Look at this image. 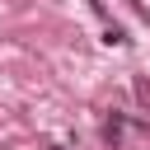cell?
<instances>
[{
  "mask_svg": "<svg viewBox=\"0 0 150 150\" xmlns=\"http://www.w3.org/2000/svg\"><path fill=\"white\" fill-rule=\"evenodd\" d=\"M103 141H108V145H117V141H122V117H108V127H103Z\"/></svg>",
  "mask_w": 150,
  "mask_h": 150,
  "instance_id": "1",
  "label": "cell"
},
{
  "mask_svg": "<svg viewBox=\"0 0 150 150\" xmlns=\"http://www.w3.org/2000/svg\"><path fill=\"white\" fill-rule=\"evenodd\" d=\"M136 98H141V103H150V80H136Z\"/></svg>",
  "mask_w": 150,
  "mask_h": 150,
  "instance_id": "3",
  "label": "cell"
},
{
  "mask_svg": "<svg viewBox=\"0 0 150 150\" xmlns=\"http://www.w3.org/2000/svg\"><path fill=\"white\" fill-rule=\"evenodd\" d=\"M103 42H108V47H122V42H127V28H117V23H108V33H103Z\"/></svg>",
  "mask_w": 150,
  "mask_h": 150,
  "instance_id": "2",
  "label": "cell"
}]
</instances>
